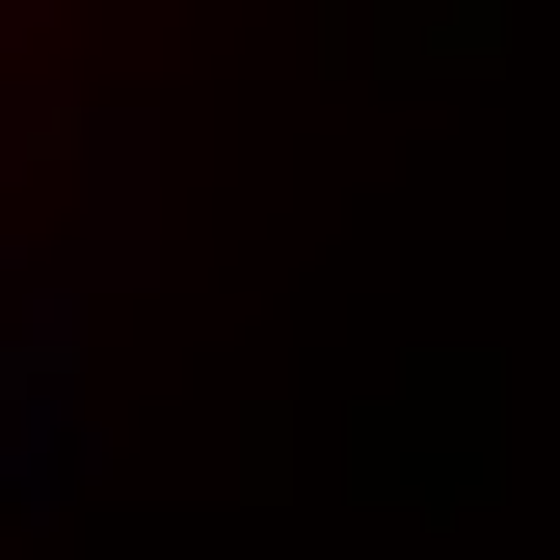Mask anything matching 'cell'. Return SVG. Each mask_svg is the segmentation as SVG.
<instances>
[{"label": "cell", "mask_w": 560, "mask_h": 560, "mask_svg": "<svg viewBox=\"0 0 560 560\" xmlns=\"http://www.w3.org/2000/svg\"><path fill=\"white\" fill-rule=\"evenodd\" d=\"M294 54L320 0H0V454H54L133 267L187 241V187L267 133Z\"/></svg>", "instance_id": "obj_1"}]
</instances>
